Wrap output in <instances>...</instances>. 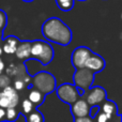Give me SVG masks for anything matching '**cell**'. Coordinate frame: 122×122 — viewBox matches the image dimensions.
Listing matches in <instances>:
<instances>
[{"instance_id":"cell-21","label":"cell","mask_w":122,"mask_h":122,"mask_svg":"<svg viewBox=\"0 0 122 122\" xmlns=\"http://www.w3.org/2000/svg\"><path fill=\"white\" fill-rule=\"evenodd\" d=\"M93 120H94V122H109L108 117L106 116L105 114H103L102 112H97V115L94 117V118H93Z\"/></svg>"},{"instance_id":"cell-20","label":"cell","mask_w":122,"mask_h":122,"mask_svg":"<svg viewBox=\"0 0 122 122\" xmlns=\"http://www.w3.org/2000/svg\"><path fill=\"white\" fill-rule=\"evenodd\" d=\"M8 25V15L3 10L0 9V31L3 32Z\"/></svg>"},{"instance_id":"cell-4","label":"cell","mask_w":122,"mask_h":122,"mask_svg":"<svg viewBox=\"0 0 122 122\" xmlns=\"http://www.w3.org/2000/svg\"><path fill=\"white\" fill-rule=\"evenodd\" d=\"M94 75L95 74L93 72L86 67L77 69L75 70V73L73 75V85L77 89L86 93L92 87L93 81H94Z\"/></svg>"},{"instance_id":"cell-25","label":"cell","mask_w":122,"mask_h":122,"mask_svg":"<svg viewBox=\"0 0 122 122\" xmlns=\"http://www.w3.org/2000/svg\"><path fill=\"white\" fill-rule=\"evenodd\" d=\"M5 62L2 59V57H0V74L4 73V70H5Z\"/></svg>"},{"instance_id":"cell-14","label":"cell","mask_w":122,"mask_h":122,"mask_svg":"<svg viewBox=\"0 0 122 122\" xmlns=\"http://www.w3.org/2000/svg\"><path fill=\"white\" fill-rule=\"evenodd\" d=\"M29 90H28V95L27 99L36 106V108L39 106H41L45 101V95L43 94L42 92H40L39 90H36V88H32V87H29Z\"/></svg>"},{"instance_id":"cell-27","label":"cell","mask_w":122,"mask_h":122,"mask_svg":"<svg viewBox=\"0 0 122 122\" xmlns=\"http://www.w3.org/2000/svg\"><path fill=\"white\" fill-rule=\"evenodd\" d=\"M1 44H2V41L0 42V57H2V55H3V51H2V46H1Z\"/></svg>"},{"instance_id":"cell-28","label":"cell","mask_w":122,"mask_h":122,"mask_svg":"<svg viewBox=\"0 0 122 122\" xmlns=\"http://www.w3.org/2000/svg\"><path fill=\"white\" fill-rule=\"evenodd\" d=\"M2 36H3V32H1V31H0V42H1V41H2V39H3V38H2Z\"/></svg>"},{"instance_id":"cell-7","label":"cell","mask_w":122,"mask_h":122,"mask_svg":"<svg viewBox=\"0 0 122 122\" xmlns=\"http://www.w3.org/2000/svg\"><path fill=\"white\" fill-rule=\"evenodd\" d=\"M82 97H85L86 102L90 106H100L104 101L107 100V92L101 86L91 87Z\"/></svg>"},{"instance_id":"cell-30","label":"cell","mask_w":122,"mask_h":122,"mask_svg":"<svg viewBox=\"0 0 122 122\" xmlns=\"http://www.w3.org/2000/svg\"><path fill=\"white\" fill-rule=\"evenodd\" d=\"M78 1H86V0H78Z\"/></svg>"},{"instance_id":"cell-9","label":"cell","mask_w":122,"mask_h":122,"mask_svg":"<svg viewBox=\"0 0 122 122\" xmlns=\"http://www.w3.org/2000/svg\"><path fill=\"white\" fill-rule=\"evenodd\" d=\"M106 66V62L102 56L97 55V54L93 53L89 56V58L87 59L86 63H85V67L88 70H90L93 73H100L102 72Z\"/></svg>"},{"instance_id":"cell-6","label":"cell","mask_w":122,"mask_h":122,"mask_svg":"<svg viewBox=\"0 0 122 122\" xmlns=\"http://www.w3.org/2000/svg\"><path fill=\"white\" fill-rule=\"evenodd\" d=\"M19 103V94L12 86L0 90V107L1 108H16Z\"/></svg>"},{"instance_id":"cell-10","label":"cell","mask_w":122,"mask_h":122,"mask_svg":"<svg viewBox=\"0 0 122 122\" xmlns=\"http://www.w3.org/2000/svg\"><path fill=\"white\" fill-rule=\"evenodd\" d=\"M70 109L74 118H81V117L89 116L90 106L88 105L84 97H80L77 101L70 105Z\"/></svg>"},{"instance_id":"cell-22","label":"cell","mask_w":122,"mask_h":122,"mask_svg":"<svg viewBox=\"0 0 122 122\" xmlns=\"http://www.w3.org/2000/svg\"><path fill=\"white\" fill-rule=\"evenodd\" d=\"M100 112V106H91L90 110H89V117L91 118H94L97 115V112Z\"/></svg>"},{"instance_id":"cell-23","label":"cell","mask_w":122,"mask_h":122,"mask_svg":"<svg viewBox=\"0 0 122 122\" xmlns=\"http://www.w3.org/2000/svg\"><path fill=\"white\" fill-rule=\"evenodd\" d=\"M74 122H94L93 118L89 116L81 117V118H74Z\"/></svg>"},{"instance_id":"cell-5","label":"cell","mask_w":122,"mask_h":122,"mask_svg":"<svg viewBox=\"0 0 122 122\" xmlns=\"http://www.w3.org/2000/svg\"><path fill=\"white\" fill-rule=\"evenodd\" d=\"M55 91L60 101H62L63 103L67 104V105H72L74 102H76L81 97L79 94L78 89L73 84H70V82H64V84L56 87Z\"/></svg>"},{"instance_id":"cell-16","label":"cell","mask_w":122,"mask_h":122,"mask_svg":"<svg viewBox=\"0 0 122 122\" xmlns=\"http://www.w3.org/2000/svg\"><path fill=\"white\" fill-rule=\"evenodd\" d=\"M57 6L63 12H69L74 8L75 0H55Z\"/></svg>"},{"instance_id":"cell-17","label":"cell","mask_w":122,"mask_h":122,"mask_svg":"<svg viewBox=\"0 0 122 122\" xmlns=\"http://www.w3.org/2000/svg\"><path fill=\"white\" fill-rule=\"evenodd\" d=\"M36 108V107L31 103V102L29 101V100H28V99H25V100H23V102H21L20 114L23 115L24 117H25V116H27L28 114H30L32 110H34Z\"/></svg>"},{"instance_id":"cell-2","label":"cell","mask_w":122,"mask_h":122,"mask_svg":"<svg viewBox=\"0 0 122 122\" xmlns=\"http://www.w3.org/2000/svg\"><path fill=\"white\" fill-rule=\"evenodd\" d=\"M55 51L51 43L44 40L31 41V60H38L43 65H47L53 61Z\"/></svg>"},{"instance_id":"cell-26","label":"cell","mask_w":122,"mask_h":122,"mask_svg":"<svg viewBox=\"0 0 122 122\" xmlns=\"http://www.w3.org/2000/svg\"><path fill=\"white\" fill-rule=\"evenodd\" d=\"M109 122H121V115L118 114L116 117H114L112 119H110Z\"/></svg>"},{"instance_id":"cell-8","label":"cell","mask_w":122,"mask_h":122,"mask_svg":"<svg viewBox=\"0 0 122 122\" xmlns=\"http://www.w3.org/2000/svg\"><path fill=\"white\" fill-rule=\"evenodd\" d=\"M91 54H92V51L87 46L76 47L73 51L72 56H71L72 65L75 67V70L85 67V63H86L87 59L89 58V56H90Z\"/></svg>"},{"instance_id":"cell-29","label":"cell","mask_w":122,"mask_h":122,"mask_svg":"<svg viewBox=\"0 0 122 122\" xmlns=\"http://www.w3.org/2000/svg\"><path fill=\"white\" fill-rule=\"evenodd\" d=\"M21 1H24V2H32V1H34V0H21Z\"/></svg>"},{"instance_id":"cell-1","label":"cell","mask_w":122,"mask_h":122,"mask_svg":"<svg viewBox=\"0 0 122 122\" xmlns=\"http://www.w3.org/2000/svg\"><path fill=\"white\" fill-rule=\"evenodd\" d=\"M42 34L46 41L61 46H67L73 40L71 28L58 17H49L43 23Z\"/></svg>"},{"instance_id":"cell-18","label":"cell","mask_w":122,"mask_h":122,"mask_svg":"<svg viewBox=\"0 0 122 122\" xmlns=\"http://www.w3.org/2000/svg\"><path fill=\"white\" fill-rule=\"evenodd\" d=\"M19 112H17L16 108H6L5 109V121L8 122H14L18 119Z\"/></svg>"},{"instance_id":"cell-24","label":"cell","mask_w":122,"mask_h":122,"mask_svg":"<svg viewBox=\"0 0 122 122\" xmlns=\"http://www.w3.org/2000/svg\"><path fill=\"white\" fill-rule=\"evenodd\" d=\"M0 122H5V109L0 107Z\"/></svg>"},{"instance_id":"cell-15","label":"cell","mask_w":122,"mask_h":122,"mask_svg":"<svg viewBox=\"0 0 122 122\" xmlns=\"http://www.w3.org/2000/svg\"><path fill=\"white\" fill-rule=\"evenodd\" d=\"M25 120L26 122H45L44 116L40 110H38V108H36L30 114L25 116Z\"/></svg>"},{"instance_id":"cell-11","label":"cell","mask_w":122,"mask_h":122,"mask_svg":"<svg viewBox=\"0 0 122 122\" xmlns=\"http://www.w3.org/2000/svg\"><path fill=\"white\" fill-rule=\"evenodd\" d=\"M14 55L21 62L31 60V41H20Z\"/></svg>"},{"instance_id":"cell-19","label":"cell","mask_w":122,"mask_h":122,"mask_svg":"<svg viewBox=\"0 0 122 122\" xmlns=\"http://www.w3.org/2000/svg\"><path fill=\"white\" fill-rule=\"evenodd\" d=\"M11 84H12V79L5 73L0 74V90L11 86Z\"/></svg>"},{"instance_id":"cell-13","label":"cell","mask_w":122,"mask_h":122,"mask_svg":"<svg viewBox=\"0 0 122 122\" xmlns=\"http://www.w3.org/2000/svg\"><path fill=\"white\" fill-rule=\"evenodd\" d=\"M100 112L105 114L108 117V119H112L119 114L118 112V106L115 102L110 101V100H106L100 105Z\"/></svg>"},{"instance_id":"cell-3","label":"cell","mask_w":122,"mask_h":122,"mask_svg":"<svg viewBox=\"0 0 122 122\" xmlns=\"http://www.w3.org/2000/svg\"><path fill=\"white\" fill-rule=\"evenodd\" d=\"M30 87L36 88L40 92L46 97L47 94L54 92L57 87V80L56 77L51 73L46 71H41L36 73V75L31 76Z\"/></svg>"},{"instance_id":"cell-12","label":"cell","mask_w":122,"mask_h":122,"mask_svg":"<svg viewBox=\"0 0 122 122\" xmlns=\"http://www.w3.org/2000/svg\"><path fill=\"white\" fill-rule=\"evenodd\" d=\"M19 42H20V40L15 36H6V38L2 39L1 46H2V51H3V54H5V55H8V56L14 55Z\"/></svg>"}]
</instances>
